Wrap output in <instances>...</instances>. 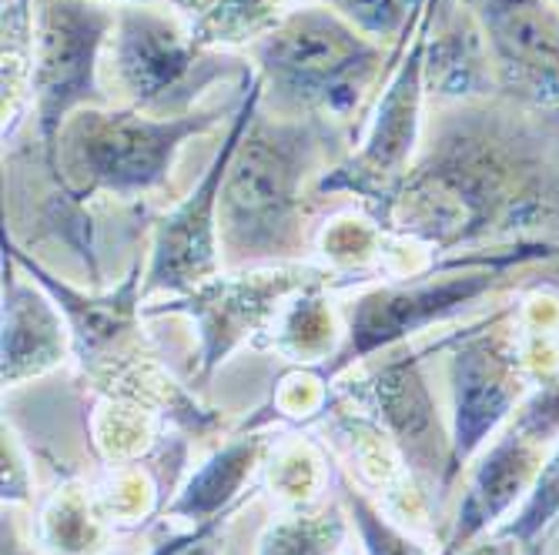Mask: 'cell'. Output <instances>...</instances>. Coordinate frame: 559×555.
Masks as SVG:
<instances>
[{
    "label": "cell",
    "mask_w": 559,
    "mask_h": 555,
    "mask_svg": "<svg viewBox=\"0 0 559 555\" xmlns=\"http://www.w3.org/2000/svg\"><path fill=\"white\" fill-rule=\"evenodd\" d=\"M543 451L546 448L506 425L502 435H496V442L479 456L439 555H460L510 519V512L523 506L546 462Z\"/></svg>",
    "instance_id": "obj_15"
},
{
    "label": "cell",
    "mask_w": 559,
    "mask_h": 555,
    "mask_svg": "<svg viewBox=\"0 0 559 555\" xmlns=\"http://www.w3.org/2000/svg\"><path fill=\"white\" fill-rule=\"evenodd\" d=\"M231 516V512H228ZM228 516H218L205 526H194L188 535H178L165 545H158L151 555H222V532H225V519Z\"/></svg>",
    "instance_id": "obj_31"
},
{
    "label": "cell",
    "mask_w": 559,
    "mask_h": 555,
    "mask_svg": "<svg viewBox=\"0 0 559 555\" xmlns=\"http://www.w3.org/2000/svg\"><path fill=\"white\" fill-rule=\"evenodd\" d=\"M155 419L158 415L144 406H138V401L100 391L94 415H91L94 448L115 466H124L131 459H144L151 438H155Z\"/></svg>",
    "instance_id": "obj_23"
},
{
    "label": "cell",
    "mask_w": 559,
    "mask_h": 555,
    "mask_svg": "<svg viewBox=\"0 0 559 555\" xmlns=\"http://www.w3.org/2000/svg\"><path fill=\"white\" fill-rule=\"evenodd\" d=\"M552 4H556V8H559V0H552Z\"/></svg>",
    "instance_id": "obj_35"
},
{
    "label": "cell",
    "mask_w": 559,
    "mask_h": 555,
    "mask_svg": "<svg viewBox=\"0 0 559 555\" xmlns=\"http://www.w3.org/2000/svg\"><path fill=\"white\" fill-rule=\"evenodd\" d=\"M335 482H338V495H342V506L362 539L366 555H432L426 545H419L409 532H402L376 502L352 485V479H345L335 469ZM439 555V552H436Z\"/></svg>",
    "instance_id": "obj_26"
},
{
    "label": "cell",
    "mask_w": 559,
    "mask_h": 555,
    "mask_svg": "<svg viewBox=\"0 0 559 555\" xmlns=\"http://www.w3.org/2000/svg\"><path fill=\"white\" fill-rule=\"evenodd\" d=\"M460 555H523V548L516 542H510L506 535H499V532H489L479 542H473L469 548H463Z\"/></svg>",
    "instance_id": "obj_32"
},
{
    "label": "cell",
    "mask_w": 559,
    "mask_h": 555,
    "mask_svg": "<svg viewBox=\"0 0 559 555\" xmlns=\"http://www.w3.org/2000/svg\"><path fill=\"white\" fill-rule=\"evenodd\" d=\"M111 74L131 108L151 118H181L198 111V97L218 81L251 77V68L228 50L198 44L158 4H121L108 40Z\"/></svg>",
    "instance_id": "obj_6"
},
{
    "label": "cell",
    "mask_w": 559,
    "mask_h": 555,
    "mask_svg": "<svg viewBox=\"0 0 559 555\" xmlns=\"http://www.w3.org/2000/svg\"><path fill=\"white\" fill-rule=\"evenodd\" d=\"M432 17L436 0H426V11L413 31V44L405 40L399 50L395 74L385 84L366 144L352 158L325 171L316 184L319 194H355L376 221L385 218L395 191L413 168L409 161L419 144V114L426 97V47Z\"/></svg>",
    "instance_id": "obj_8"
},
{
    "label": "cell",
    "mask_w": 559,
    "mask_h": 555,
    "mask_svg": "<svg viewBox=\"0 0 559 555\" xmlns=\"http://www.w3.org/2000/svg\"><path fill=\"white\" fill-rule=\"evenodd\" d=\"M108 526L97 516L94 498H87L78 485H61L55 495L44 502L40 522H37V542L50 555H94L105 548Z\"/></svg>",
    "instance_id": "obj_21"
},
{
    "label": "cell",
    "mask_w": 559,
    "mask_h": 555,
    "mask_svg": "<svg viewBox=\"0 0 559 555\" xmlns=\"http://www.w3.org/2000/svg\"><path fill=\"white\" fill-rule=\"evenodd\" d=\"M295 0H188V27L198 44L225 50L265 37Z\"/></svg>",
    "instance_id": "obj_20"
},
{
    "label": "cell",
    "mask_w": 559,
    "mask_h": 555,
    "mask_svg": "<svg viewBox=\"0 0 559 555\" xmlns=\"http://www.w3.org/2000/svg\"><path fill=\"white\" fill-rule=\"evenodd\" d=\"M262 105L282 118L345 121L382 74V47L332 8H292L251 44Z\"/></svg>",
    "instance_id": "obj_4"
},
{
    "label": "cell",
    "mask_w": 559,
    "mask_h": 555,
    "mask_svg": "<svg viewBox=\"0 0 559 555\" xmlns=\"http://www.w3.org/2000/svg\"><path fill=\"white\" fill-rule=\"evenodd\" d=\"M559 519V442L552 445L549 459L543 462L523 506L506 519L496 532L516 542L523 555H539V539Z\"/></svg>",
    "instance_id": "obj_25"
},
{
    "label": "cell",
    "mask_w": 559,
    "mask_h": 555,
    "mask_svg": "<svg viewBox=\"0 0 559 555\" xmlns=\"http://www.w3.org/2000/svg\"><path fill=\"white\" fill-rule=\"evenodd\" d=\"M329 459L309 438L282 442L269 459V482L292 509H312L329 479Z\"/></svg>",
    "instance_id": "obj_24"
},
{
    "label": "cell",
    "mask_w": 559,
    "mask_h": 555,
    "mask_svg": "<svg viewBox=\"0 0 559 555\" xmlns=\"http://www.w3.org/2000/svg\"><path fill=\"white\" fill-rule=\"evenodd\" d=\"M115 14L118 11L105 0H37L31 105L50 181H58V144L64 124L84 108L108 105L97 84V64L100 50L111 40Z\"/></svg>",
    "instance_id": "obj_7"
},
{
    "label": "cell",
    "mask_w": 559,
    "mask_h": 555,
    "mask_svg": "<svg viewBox=\"0 0 559 555\" xmlns=\"http://www.w3.org/2000/svg\"><path fill=\"white\" fill-rule=\"evenodd\" d=\"M121 4H175V8H188V0H121Z\"/></svg>",
    "instance_id": "obj_34"
},
{
    "label": "cell",
    "mask_w": 559,
    "mask_h": 555,
    "mask_svg": "<svg viewBox=\"0 0 559 555\" xmlns=\"http://www.w3.org/2000/svg\"><path fill=\"white\" fill-rule=\"evenodd\" d=\"M552 258H559V244L516 241L506 248H479L445 255L429 272L366 288L345 305V341L338 355L325 365H316V372L332 385L348 369L362 365L366 359H376L379 351L399 348L419 331L460 318L476 301H483L502 285H510L513 272Z\"/></svg>",
    "instance_id": "obj_3"
},
{
    "label": "cell",
    "mask_w": 559,
    "mask_h": 555,
    "mask_svg": "<svg viewBox=\"0 0 559 555\" xmlns=\"http://www.w3.org/2000/svg\"><path fill=\"white\" fill-rule=\"evenodd\" d=\"M262 108V77L248 81L245 97L238 111L231 114L228 137L222 141L215 161L209 165L205 178H201L188 197L162 215L151 228V258L144 268V301L151 294H188L209 278L222 275V238H218V201H222V184L231 165V155L238 141L245 137L248 124L255 121Z\"/></svg>",
    "instance_id": "obj_11"
},
{
    "label": "cell",
    "mask_w": 559,
    "mask_h": 555,
    "mask_svg": "<svg viewBox=\"0 0 559 555\" xmlns=\"http://www.w3.org/2000/svg\"><path fill=\"white\" fill-rule=\"evenodd\" d=\"M345 506L329 509H292L272 519L259 539L255 555H335L348 532Z\"/></svg>",
    "instance_id": "obj_22"
},
{
    "label": "cell",
    "mask_w": 559,
    "mask_h": 555,
    "mask_svg": "<svg viewBox=\"0 0 559 555\" xmlns=\"http://www.w3.org/2000/svg\"><path fill=\"white\" fill-rule=\"evenodd\" d=\"M502 84L559 108V8L552 0H466Z\"/></svg>",
    "instance_id": "obj_14"
},
{
    "label": "cell",
    "mask_w": 559,
    "mask_h": 555,
    "mask_svg": "<svg viewBox=\"0 0 559 555\" xmlns=\"http://www.w3.org/2000/svg\"><path fill=\"white\" fill-rule=\"evenodd\" d=\"M436 17L442 21L436 31H429L426 47V91L439 97H473L483 94L489 77V61L483 50V31L479 24H466L463 17H442L436 4ZM432 17V24H436Z\"/></svg>",
    "instance_id": "obj_18"
},
{
    "label": "cell",
    "mask_w": 559,
    "mask_h": 555,
    "mask_svg": "<svg viewBox=\"0 0 559 555\" xmlns=\"http://www.w3.org/2000/svg\"><path fill=\"white\" fill-rule=\"evenodd\" d=\"M516 312V305L510 309ZM502 312L486 318L483 325L463 328L439 341V351H449V388H452V472L460 479L463 466H469L479 448L499 432V425L516 415L520 401L530 391V369L523 359V345L513 328L502 322Z\"/></svg>",
    "instance_id": "obj_9"
},
{
    "label": "cell",
    "mask_w": 559,
    "mask_h": 555,
    "mask_svg": "<svg viewBox=\"0 0 559 555\" xmlns=\"http://www.w3.org/2000/svg\"><path fill=\"white\" fill-rule=\"evenodd\" d=\"M269 448H272L269 432L245 425L241 435L222 445L215 456L205 459V466L185 479V485L168 502L165 516L191 526H205L218 516L235 512L238 502L245 498V485L262 469Z\"/></svg>",
    "instance_id": "obj_17"
},
{
    "label": "cell",
    "mask_w": 559,
    "mask_h": 555,
    "mask_svg": "<svg viewBox=\"0 0 559 555\" xmlns=\"http://www.w3.org/2000/svg\"><path fill=\"white\" fill-rule=\"evenodd\" d=\"M218 118V108L181 118H151L138 108H84L61 131L55 188L81 208L97 194L131 201L158 191L185 141L212 131Z\"/></svg>",
    "instance_id": "obj_5"
},
{
    "label": "cell",
    "mask_w": 559,
    "mask_h": 555,
    "mask_svg": "<svg viewBox=\"0 0 559 555\" xmlns=\"http://www.w3.org/2000/svg\"><path fill=\"white\" fill-rule=\"evenodd\" d=\"M4 555H34V548L24 545V535L8 512H4Z\"/></svg>",
    "instance_id": "obj_33"
},
{
    "label": "cell",
    "mask_w": 559,
    "mask_h": 555,
    "mask_svg": "<svg viewBox=\"0 0 559 555\" xmlns=\"http://www.w3.org/2000/svg\"><path fill=\"white\" fill-rule=\"evenodd\" d=\"M385 228L369 218H335L319 234L322 258L332 262L338 272H366L385 255Z\"/></svg>",
    "instance_id": "obj_27"
},
{
    "label": "cell",
    "mask_w": 559,
    "mask_h": 555,
    "mask_svg": "<svg viewBox=\"0 0 559 555\" xmlns=\"http://www.w3.org/2000/svg\"><path fill=\"white\" fill-rule=\"evenodd\" d=\"M523 438L539 448H552L559 442V375L539 382L523 401L510 422Z\"/></svg>",
    "instance_id": "obj_29"
},
{
    "label": "cell",
    "mask_w": 559,
    "mask_h": 555,
    "mask_svg": "<svg viewBox=\"0 0 559 555\" xmlns=\"http://www.w3.org/2000/svg\"><path fill=\"white\" fill-rule=\"evenodd\" d=\"M329 8L376 44H402L423 17L426 0H329Z\"/></svg>",
    "instance_id": "obj_28"
},
{
    "label": "cell",
    "mask_w": 559,
    "mask_h": 555,
    "mask_svg": "<svg viewBox=\"0 0 559 555\" xmlns=\"http://www.w3.org/2000/svg\"><path fill=\"white\" fill-rule=\"evenodd\" d=\"M0 456H4V506H21V502H31V466L24 456V445L14 435V429H8L4 422V445H0Z\"/></svg>",
    "instance_id": "obj_30"
},
{
    "label": "cell",
    "mask_w": 559,
    "mask_h": 555,
    "mask_svg": "<svg viewBox=\"0 0 559 555\" xmlns=\"http://www.w3.org/2000/svg\"><path fill=\"white\" fill-rule=\"evenodd\" d=\"M325 281H332L329 268L301 265V262L222 272L188 294H171L162 305H147L144 318H158V315L191 318V325L198 328V372L201 378H209L222 362H228L231 351H238L262 328L275 325L282 309L295 294Z\"/></svg>",
    "instance_id": "obj_10"
},
{
    "label": "cell",
    "mask_w": 559,
    "mask_h": 555,
    "mask_svg": "<svg viewBox=\"0 0 559 555\" xmlns=\"http://www.w3.org/2000/svg\"><path fill=\"white\" fill-rule=\"evenodd\" d=\"M329 285L332 281L312 285L301 294H295L282 309L272 331L275 348L301 369L325 365L329 359L338 355V348L345 341V325H338V312L332 309V301L325 294Z\"/></svg>",
    "instance_id": "obj_19"
},
{
    "label": "cell",
    "mask_w": 559,
    "mask_h": 555,
    "mask_svg": "<svg viewBox=\"0 0 559 555\" xmlns=\"http://www.w3.org/2000/svg\"><path fill=\"white\" fill-rule=\"evenodd\" d=\"M536 144L526 121L479 108L445 114L379 225L436 258L496 241L559 244V171Z\"/></svg>",
    "instance_id": "obj_1"
},
{
    "label": "cell",
    "mask_w": 559,
    "mask_h": 555,
    "mask_svg": "<svg viewBox=\"0 0 559 555\" xmlns=\"http://www.w3.org/2000/svg\"><path fill=\"white\" fill-rule=\"evenodd\" d=\"M382 355L385 362L366 375L359 398L376 412L379 429L395 445L405 475H409L416 492L423 498H445V492L455 482L452 435L439 419V406L423 375L426 351L399 345L382 351Z\"/></svg>",
    "instance_id": "obj_12"
},
{
    "label": "cell",
    "mask_w": 559,
    "mask_h": 555,
    "mask_svg": "<svg viewBox=\"0 0 559 555\" xmlns=\"http://www.w3.org/2000/svg\"><path fill=\"white\" fill-rule=\"evenodd\" d=\"M4 255L17 262V268L37 281L50 298L58 301L64 312L74 338V355L81 362V372L87 378L105 375L108 369L138 359L141 345V318H144V272L141 262L131 265L124 281L111 291H81L58 278L50 268H44L27 251H21L8 234H4Z\"/></svg>",
    "instance_id": "obj_13"
},
{
    "label": "cell",
    "mask_w": 559,
    "mask_h": 555,
    "mask_svg": "<svg viewBox=\"0 0 559 555\" xmlns=\"http://www.w3.org/2000/svg\"><path fill=\"white\" fill-rule=\"evenodd\" d=\"M17 262L4 255V388H17L31 378L55 372L68 351H74L71 325L58 301L37 281H24L17 275Z\"/></svg>",
    "instance_id": "obj_16"
},
{
    "label": "cell",
    "mask_w": 559,
    "mask_h": 555,
    "mask_svg": "<svg viewBox=\"0 0 559 555\" xmlns=\"http://www.w3.org/2000/svg\"><path fill=\"white\" fill-rule=\"evenodd\" d=\"M325 124L316 118L255 114L238 141L218 201L225 272L292 265L309 248L305 181L322 161Z\"/></svg>",
    "instance_id": "obj_2"
}]
</instances>
